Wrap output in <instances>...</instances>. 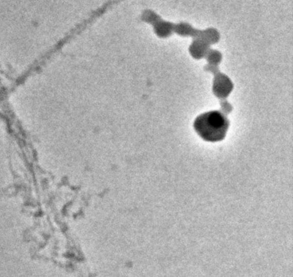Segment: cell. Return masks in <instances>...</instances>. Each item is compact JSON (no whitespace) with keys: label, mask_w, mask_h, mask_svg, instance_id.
<instances>
[{"label":"cell","mask_w":293,"mask_h":277,"mask_svg":"<svg viewBox=\"0 0 293 277\" xmlns=\"http://www.w3.org/2000/svg\"><path fill=\"white\" fill-rule=\"evenodd\" d=\"M229 126V122L225 113L218 110L203 113L198 116L194 122L197 133L208 142L224 140Z\"/></svg>","instance_id":"obj_1"},{"label":"cell","mask_w":293,"mask_h":277,"mask_svg":"<svg viewBox=\"0 0 293 277\" xmlns=\"http://www.w3.org/2000/svg\"><path fill=\"white\" fill-rule=\"evenodd\" d=\"M213 82V93L221 99H225L233 89V85L229 77L222 73L217 72Z\"/></svg>","instance_id":"obj_2"},{"label":"cell","mask_w":293,"mask_h":277,"mask_svg":"<svg viewBox=\"0 0 293 277\" xmlns=\"http://www.w3.org/2000/svg\"><path fill=\"white\" fill-rule=\"evenodd\" d=\"M209 45L207 42L201 39H194L191 46L189 47V53L196 59H203L209 52Z\"/></svg>","instance_id":"obj_3"},{"label":"cell","mask_w":293,"mask_h":277,"mask_svg":"<svg viewBox=\"0 0 293 277\" xmlns=\"http://www.w3.org/2000/svg\"><path fill=\"white\" fill-rule=\"evenodd\" d=\"M221 109H222V111L224 112L225 114L226 113H229V112L232 110V107H231V105H229L226 101H221Z\"/></svg>","instance_id":"obj_5"},{"label":"cell","mask_w":293,"mask_h":277,"mask_svg":"<svg viewBox=\"0 0 293 277\" xmlns=\"http://www.w3.org/2000/svg\"><path fill=\"white\" fill-rule=\"evenodd\" d=\"M206 59L210 65H217L221 63V59H222V55L221 53L216 50H209L207 55H206Z\"/></svg>","instance_id":"obj_4"}]
</instances>
